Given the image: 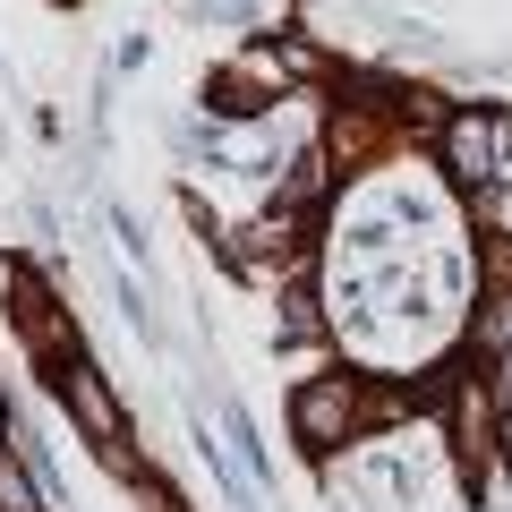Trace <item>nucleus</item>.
<instances>
[{
    "label": "nucleus",
    "instance_id": "0eeeda50",
    "mask_svg": "<svg viewBox=\"0 0 512 512\" xmlns=\"http://www.w3.org/2000/svg\"><path fill=\"white\" fill-rule=\"evenodd\" d=\"M0 444H9V427H0Z\"/></svg>",
    "mask_w": 512,
    "mask_h": 512
},
{
    "label": "nucleus",
    "instance_id": "f257e3e1",
    "mask_svg": "<svg viewBox=\"0 0 512 512\" xmlns=\"http://www.w3.org/2000/svg\"><path fill=\"white\" fill-rule=\"evenodd\" d=\"M436 163L453 188H495L504 180V120H487V111H453V120L436 128Z\"/></svg>",
    "mask_w": 512,
    "mask_h": 512
},
{
    "label": "nucleus",
    "instance_id": "20e7f679",
    "mask_svg": "<svg viewBox=\"0 0 512 512\" xmlns=\"http://www.w3.org/2000/svg\"><path fill=\"white\" fill-rule=\"evenodd\" d=\"M504 171H512V120H504Z\"/></svg>",
    "mask_w": 512,
    "mask_h": 512
},
{
    "label": "nucleus",
    "instance_id": "7ed1b4c3",
    "mask_svg": "<svg viewBox=\"0 0 512 512\" xmlns=\"http://www.w3.org/2000/svg\"><path fill=\"white\" fill-rule=\"evenodd\" d=\"M69 410H77V427H86L94 444H120V402H111V384L94 376L86 359L69 367Z\"/></svg>",
    "mask_w": 512,
    "mask_h": 512
},
{
    "label": "nucleus",
    "instance_id": "39448f33",
    "mask_svg": "<svg viewBox=\"0 0 512 512\" xmlns=\"http://www.w3.org/2000/svg\"><path fill=\"white\" fill-rule=\"evenodd\" d=\"M504 410H512V367H504Z\"/></svg>",
    "mask_w": 512,
    "mask_h": 512
},
{
    "label": "nucleus",
    "instance_id": "423d86ee",
    "mask_svg": "<svg viewBox=\"0 0 512 512\" xmlns=\"http://www.w3.org/2000/svg\"><path fill=\"white\" fill-rule=\"evenodd\" d=\"M504 461H512V419H504Z\"/></svg>",
    "mask_w": 512,
    "mask_h": 512
},
{
    "label": "nucleus",
    "instance_id": "f03ea898",
    "mask_svg": "<svg viewBox=\"0 0 512 512\" xmlns=\"http://www.w3.org/2000/svg\"><path fill=\"white\" fill-rule=\"evenodd\" d=\"M291 427H299L308 453H333V444L359 427V384H350V376H308V384H299V402H291Z\"/></svg>",
    "mask_w": 512,
    "mask_h": 512
}]
</instances>
